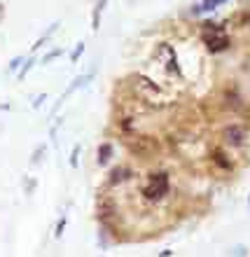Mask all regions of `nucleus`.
Segmentation results:
<instances>
[{
	"mask_svg": "<svg viewBox=\"0 0 250 257\" xmlns=\"http://www.w3.org/2000/svg\"><path fill=\"white\" fill-rule=\"evenodd\" d=\"M168 194V175L166 173H152L150 180L145 182L143 187V196L150 199V201H159Z\"/></svg>",
	"mask_w": 250,
	"mask_h": 257,
	"instance_id": "f257e3e1",
	"label": "nucleus"
},
{
	"mask_svg": "<svg viewBox=\"0 0 250 257\" xmlns=\"http://www.w3.org/2000/svg\"><path fill=\"white\" fill-rule=\"evenodd\" d=\"M204 43H206V47H208L210 52H222V49L229 47V38H227V33L222 31L220 26H210V23H206Z\"/></svg>",
	"mask_w": 250,
	"mask_h": 257,
	"instance_id": "f03ea898",
	"label": "nucleus"
},
{
	"mask_svg": "<svg viewBox=\"0 0 250 257\" xmlns=\"http://www.w3.org/2000/svg\"><path fill=\"white\" fill-rule=\"evenodd\" d=\"M157 61L164 65L166 70H171V73H180V68H178V59H176V49H173L171 44L161 43L159 47H157Z\"/></svg>",
	"mask_w": 250,
	"mask_h": 257,
	"instance_id": "7ed1b4c3",
	"label": "nucleus"
},
{
	"mask_svg": "<svg viewBox=\"0 0 250 257\" xmlns=\"http://www.w3.org/2000/svg\"><path fill=\"white\" fill-rule=\"evenodd\" d=\"M243 138H246V131L241 127L225 128V140H227L229 145H243Z\"/></svg>",
	"mask_w": 250,
	"mask_h": 257,
	"instance_id": "20e7f679",
	"label": "nucleus"
},
{
	"mask_svg": "<svg viewBox=\"0 0 250 257\" xmlns=\"http://www.w3.org/2000/svg\"><path fill=\"white\" fill-rule=\"evenodd\" d=\"M222 2H227V0H204V2L197 5L192 12H194V14H199V12H210V10H215L218 5H222Z\"/></svg>",
	"mask_w": 250,
	"mask_h": 257,
	"instance_id": "39448f33",
	"label": "nucleus"
},
{
	"mask_svg": "<svg viewBox=\"0 0 250 257\" xmlns=\"http://www.w3.org/2000/svg\"><path fill=\"white\" fill-rule=\"evenodd\" d=\"M131 178V171H126V169H115L113 171V178H110V182L113 185H117V182H124Z\"/></svg>",
	"mask_w": 250,
	"mask_h": 257,
	"instance_id": "423d86ee",
	"label": "nucleus"
},
{
	"mask_svg": "<svg viewBox=\"0 0 250 257\" xmlns=\"http://www.w3.org/2000/svg\"><path fill=\"white\" fill-rule=\"evenodd\" d=\"M110 154H113V145L103 143V145L98 148V164H105V161L110 159Z\"/></svg>",
	"mask_w": 250,
	"mask_h": 257,
	"instance_id": "0eeeda50",
	"label": "nucleus"
},
{
	"mask_svg": "<svg viewBox=\"0 0 250 257\" xmlns=\"http://www.w3.org/2000/svg\"><path fill=\"white\" fill-rule=\"evenodd\" d=\"M222 157H225L222 152H215V161H218L220 166H225V169H227V166H229V161H225V159H222Z\"/></svg>",
	"mask_w": 250,
	"mask_h": 257,
	"instance_id": "6e6552de",
	"label": "nucleus"
}]
</instances>
